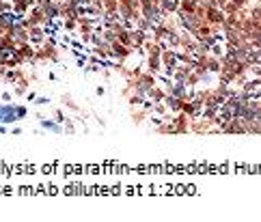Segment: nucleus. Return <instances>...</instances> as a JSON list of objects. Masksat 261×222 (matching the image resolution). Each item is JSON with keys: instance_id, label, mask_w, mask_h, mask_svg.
<instances>
[{"instance_id": "obj_2", "label": "nucleus", "mask_w": 261, "mask_h": 222, "mask_svg": "<svg viewBox=\"0 0 261 222\" xmlns=\"http://www.w3.org/2000/svg\"><path fill=\"white\" fill-rule=\"evenodd\" d=\"M41 127H43V129H50V132L60 134V125H58V123H52V121H46V119H41Z\"/></svg>"}, {"instance_id": "obj_4", "label": "nucleus", "mask_w": 261, "mask_h": 222, "mask_svg": "<svg viewBox=\"0 0 261 222\" xmlns=\"http://www.w3.org/2000/svg\"><path fill=\"white\" fill-rule=\"evenodd\" d=\"M56 123H65V114H63L60 110H58V112H56Z\"/></svg>"}, {"instance_id": "obj_5", "label": "nucleus", "mask_w": 261, "mask_h": 222, "mask_svg": "<svg viewBox=\"0 0 261 222\" xmlns=\"http://www.w3.org/2000/svg\"><path fill=\"white\" fill-rule=\"evenodd\" d=\"M0 134H4V127H2V125H0Z\"/></svg>"}, {"instance_id": "obj_3", "label": "nucleus", "mask_w": 261, "mask_h": 222, "mask_svg": "<svg viewBox=\"0 0 261 222\" xmlns=\"http://www.w3.org/2000/svg\"><path fill=\"white\" fill-rule=\"evenodd\" d=\"M17 117H20V119L26 117V108H24V106H17Z\"/></svg>"}, {"instance_id": "obj_1", "label": "nucleus", "mask_w": 261, "mask_h": 222, "mask_svg": "<svg viewBox=\"0 0 261 222\" xmlns=\"http://www.w3.org/2000/svg\"><path fill=\"white\" fill-rule=\"evenodd\" d=\"M17 119V106H0V123H15Z\"/></svg>"}]
</instances>
